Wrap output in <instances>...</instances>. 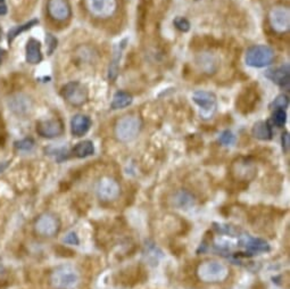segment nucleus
I'll return each instance as SVG.
<instances>
[{"instance_id":"5701e85b","label":"nucleus","mask_w":290,"mask_h":289,"mask_svg":"<svg viewBox=\"0 0 290 289\" xmlns=\"http://www.w3.org/2000/svg\"><path fill=\"white\" fill-rule=\"evenodd\" d=\"M126 42V40H124L123 42L119 43V46L116 47V49L114 51V56H113V61L109 65V70H108V79L111 81H114L115 78L118 77V72H119V62L120 58H121V54L122 50L124 48V43Z\"/></svg>"},{"instance_id":"9b49d317","label":"nucleus","mask_w":290,"mask_h":289,"mask_svg":"<svg viewBox=\"0 0 290 289\" xmlns=\"http://www.w3.org/2000/svg\"><path fill=\"white\" fill-rule=\"evenodd\" d=\"M121 188L118 181L112 178H103L98 182L97 195L101 201L112 202L115 201L120 196Z\"/></svg>"},{"instance_id":"2eb2a0df","label":"nucleus","mask_w":290,"mask_h":289,"mask_svg":"<svg viewBox=\"0 0 290 289\" xmlns=\"http://www.w3.org/2000/svg\"><path fill=\"white\" fill-rule=\"evenodd\" d=\"M9 110L16 115H26L32 110V100L24 93H15L8 99Z\"/></svg>"},{"instance_id":"7c9ffc66","label":"nucleus","mask_w":290,"mask_h":289,"mask_svg":"<svg viewBox=\"0 0 290 289\" xmlns=\"http://www.w3.org/2000/svg\"><path fill=\"white\" fill-rule=\"evenodd\" d=\"M33 146H35V141H33L31 138H25L23 139V140L15 142V148H16L17 151H23V152L31 151Z\"/></svg>"},{"instance_id":"9d476101","label":"nucleus","mask_w":290,"mask_h":289,"mask_svg":"<svg viewBox=\"0 0 290 289\" xmlns=\"http://www.w3.org/2000/svg\"><path fill=\"white\" fill-rule=\"evenodd\" d=\"M238 246L242 247L248 254L267 253L271 250L269 243L261 238H256L248 234H242L238 237Z\"/></svg>"},{"instance_id":"dca6fc26","label":"nucleus","mask_w":290,"mask_h":289,"mask_svg":"<svg viewBox=\"0 0 290 289\" xmlns=\"http://www.w3.org/2000/svg\"><path fill=\"white\" fill-rule=\"evenodd\" d=\"M196 63H197L199 70L203 73L207 74V76L215 74L218 70V65H220L218 58L209 51H204L198 54L197 57H196Z\"/></svg>"},{"instance_id":"393cba45","label":"nucleus","mask_w":290,"mask_h":289,"mask_svg":"<svg viewBox=\"0 0 290 289\" xmlns=\"http://www.w3.org/2000/svg\"><path fill=\"white\" fill-rule=\"evenodd\" d=\"M95 153V146H93L92 141L84 140L77 144V146L73 148V154L79 159H84Z\"/></svg>"},{"instance_id":"39448f33","label":"nucleus","mask_w":290,"mask_h":289,"mask_svg":"<svg viewBox=\"0 0 290 289\" xmlns=\"http://www.w3.org/2000/svg\"><path fill=\"white\" fill-rule=\"evenodd\" d=\"M61 229L58 217L52 213H43L38 217L35 223V230L41 237H54Z\"/></svg>"},{"instance_id":"f257e3e1","label":"nucleus","mask_w":290,"mask_h":289,"mask_svg":"<svg viewBox=\"0 0 290 289\" xmlns=\"http://www.w3.org/2000/svg\"><path fill=\"white\" fill-rule=\"evenodd\" d=\"M49 280L54 289H75L80 283V275L72 265H59L52 270Z\"/></svg>"},{"instance_id":"473e14b6","label":"nucleus","mask_w":290,"mask_h":289,"mask_svg":"<svg viewBox=\"0 0 290 289\" xmlns=\"http://www.w3.org/2000/svg\"><path fill=\"white\" fill-rule=\"evenodd\" d=\"M173 24L175 25V28L180 30L181 32H188L190 30V23L187 18H184L182 16H178L174 18L173 21Z\"/></svg>"},{"instance_id":"72a5a7b5","label":"nucleus","mask_w":290,"mask_h":289,"mask_svg":"<svg viewBox=\"0 0 290 289\" xmlns=\"http://www.w3.org/2000/svg\"><path fill=\"white\" fill-rule=\"evenodd\" d=\"M46 43H47V54L51 55L56 48H57V39H56L52 35H50V33H47Z\"/></svg>"},{"instance_id":"f704fd0d","label":"nucleus","mask_w":290,"mask_h":289,"mask_svg":"<svg viewBox=\"0 0 290 289\" xmlns=\"http://www.w3.org/2000/svg\"><path fill=\"white\" fill-rule=\"evenodd\" d=\"M63 242L65 244H69V245H74V246H78L79 244H80V240H79L78 235L75 234L74 231L69 232V234L65 236V238L63 239Z\"/></svg>"},{"instance_id":"a211bd4d","label":"nucleus","mask_w":290,"mask_h":289,"mask_svg":"<svg viewBox=\"0 0 290 289\" xmlns=\"http://www.w3.org/2000/svg\"><path fill=\"white\" fill-rule=\"evenodd\" d=\"M91 126V120L89 116L78 114L71 120V132L74 137H82L88 132Z\"/></svg>"},{"instance_id":"cd10ccee","label":"nucleus","mask_w":290,"mask_h":289,"mask_svg":"<svg viewBox=\"0 0 290 289\" xmlns=\"http://www.w3.org/2000/svg\"><path fill=\"white\" fill-rule=\"evenodd\" d=\"M78 55L80 57L81 62H95V58L97 57V52L93 50V48L90 47H80L78 49Z\"/></svg>"},{"instance_id":"0eeeda50","label":"nucleus","mask_w":290,"mask_h":289,"mask_svg":"<svg viewBox=\"0 0 290 289\" xmlns=\"http://www.w3.org/2000/svg\"><path fill=\"white\" fill-rule=\"evenodd\" d=\"M62 95L64 99L73 106H82L88 101V89L77 81L69 82L64 85Z\"/></svg>"},{"instance_id":"7ed1b4c3","label":"nucleus","mask_w":290,"mask_h":289,"mask_svg":"<svg viewBox=\"0 0 290 289\" xmlns=\"http://www.w3.org/2000/svg\"><path fill=\"white\" fill-rule=\"evenodd\" d=\"M142 126L141 120L138 116L126 115L123 116L115 124V136L122 142H130L134 140L140 133Z\"/></svg>"},{"instance_id":"a878e982","label":"nucleus","mask_w":290,"mask_h":289,"mask_svg":"<svg viewBox=\"0 0 290 289\" xmlns=\"http://www.w3.org/2000/svg\"><path fill=\"white\" fill-rule=\"evenodd\" d=\"M38 23H39V21L32 20V21H30V22H28V23H25V24H23V25L14 26V28L10 29V30H9V32H8V42H9V43H12L13 41H14V39L16 38L17 36H20L22 32L26 31V30L31 29L32 26H35V25L38 24Z\"/></svg>"},{"instance_id":"c756f323","label":"nucleus","mask_w":290,"mask_h":289,"mask_svg":"<svg viewBox=\"0 0 290 289\" xmlns=\"http://www.w3.org/2000/svg\"><path fill=\"white\" fill-rule=\"evenodd\" d=\"M218 142L223 146H232L235 145L236 142V137L231 131L225 130L220 134V137H218Z\"/></svg>"},{"instance_id":"bb28decb","label":"nucleus","mask_w":290,"mask_h":289,"mask_svg":"<svg viewBox=\"0 0 290 289\" xmlns=\"http://www.w3.org/2000/svg\"><path fill=\"white\" fill-rule=\"evenodd\" d=\"M214 229L217 232H220L222 235H228L230 237H239V235L242 234L240 230L235 226L227 223H213Z\"/></svg>"},{"instance_id":"c9c22d12","label":"nucleus","mask_w":290,"mask_h":289,"mask_svg":"<svg viewBox=\"0 0 290 289\" xmlns=\"http://www.w3.org/2000/svg\"><path fill=\"white\" fill-rule=\"evenodd\" d=\"M289 147H290V137H289V132H285L282 134V148H284L285 153L289 152Z\"/></svg>"},{"instance_id":"4c0bfd02","label":"nucleus","mask_w":290,"mask_h":289,"mask_svg":"<svg viewBox=\"0 0 290 289\" xmlns=\"http://www.w3.org/2000/svg\"><path fill=\"white\" fill-rule=\"evenodd\" d=\"M1 61H2V50L0 49V65H1Z\"/></svg>"},{"instance_id":"ea45409f","label":"nucleus","mask_w":290,"mask_h":289,"mask_svg":"<svg viewBox=\"0 0 290 289\" xmlns=\"http://www.w3.org/2000/svg\"><path fill=\"white\" fill-rule=\"evenodd\" d=\"M0 36H1V30H0ZM0 38H1V37H0Z\"/></svg>"},{"instance_id":"423d86ee","label":"nucleus","mask_w":290,"mask_h":289,"mask_svg":"<svg viewBox=\"0 0 290 289\" xmlns=\"http://www.w3.org/2000/svg\"><path fill=\"white\" fill-rule=\"evenodd\" d=\"M193 99L198 105L199 114H201L202 119L209 120L215 114L217 101L214 93L204 91V90H198L193 95Z\"/></svg>"},{"instance_id":"f03ea898","label":"nucleus","mask_w":290,"mask_h":289,"mask_svg":"<svg viewBox=\"0 0 290 289\" xmlns=\"http://www.w3.org/2000/svg\"><path fill=\"white\" fill-rule=\"evenodd\" d=\"M197 276L203 283H222L229 277V269L221 262L205 261L198 265Z\"/></svg>"},{"instance_id":"aec40b11","label":"nucleus","mask_w":290,"mask_h":289,"mask_svg":"<svg viewBox=\"0 0 290 289\" xmlns=\"http://www.w3.org/2000/svg\"><path fill=\"white\" fill-rule=\"evenodd\" d=\"M25 58L26 62L32 64V65H36V64H39L42 61V54H41V44L38 40L31 38L28 43H26L25 48Z\"/></svg>"},{"instance_id":"f8f14e48","label":"nucleus","mask_w":290,"mask_h":289,"mask_svg":"<svg viewBox=\"0 0 290 289\" xmlns=\"http://www.w3.org/2000/svg\"><path fill=\"white\" fill-rule=\"evenodd\" d=\"M37 132L42 138H57L63 134L64 125L61 120L58 119L43 120V121H39L37 123Z\"/></svg>"},{"instance_id":"2f4dec72","label":"nucleus","mask_w":290,"mask_h":289,"mask_svg":"<svg viewBox=\"0 0 290 289\" xmlns=\"http://www.w3.org/2000/svg\"><path fill=\"white\" fill-rule=\"evenodd\" d=\"M289 105V98L287 95L278 96L271 105V107H274V110H285Z\"/></svg>"},{"instance_id":"f3484780","label":"nucleus","mask_w":290,"mask_h":289,"mask_svg":"<svg viewBox=\"0 0 290 289\" xmlns=\"http://www.w3.org/2000/svg\"><path fill=\"white\" fill-rule=\"evenodd\" d=\"M265 77L270 79L273 83L280 85L281 88H289L290 84V69L288 64L279 66L274 70H269L265 73Z\"/></svg>"},{"instance_id":"e433bc0d","label":"nucleus","mask_w":290,"mask_h":289,"mask_svg":"<svg viewBox=\"0 0 290 289\" xmlns=\"http://www.w3.org/2000/svg\"><path fill=\"white\" fill-rule=\"evenodd\" d=\"M8 165H9V162H0V174H1L7 167H8Z\"/></svg>"},{"instance_id":"1a4fd4ad","label":"nucleus","mask_w":290,"mask_h":289,"mask_svg":"<svg viewBox=\"0 0 290 289\" xmlns=\"http://www.w3.org/2000/svg\"><path fill=\"white\" fill-rule=\"evenodd\" d=\"M88 12L97 18H108L118 9V0H85Z\"/></svg>"},{"instance_id":"4468645a","label":"nucleus","mask_w":290,"mask_h":289,"mask_svg":"<svg viewBox=\"0 0 290 289\" xmlns=\"http://www.w3.org/2000/svg\"><path fill=\"white\" fill-rule=\"evenodd\" d=\"M231 170L235 178L247 180V181L254 179L255 175L257 174V168H256L255 164L247 159H239L233 162Z\"/></svg>"},{"instance_id":"c85d7f7f","label":"nucleus","mask_w":290,"mask_h":289,"mask_svg":"<svg viewBox=\"0 0 290 289\" xmlns=\"http://www.w3.org/2000/svg\"><path fill=\"white\" fill-rule=\"evenodd\" d=\"M286 120H287V114L285 110H274L272 115L273 124L278 127H282L285 125Z\"/></svg>"},{"instance_id":"4be33fe9","label":"nucleus","mask_w":290,"mask_h":289,"mask_svg":"<svg viewBox=\"0 0 290 289\" xmlns=\"http://www.w3.org/2000/svg\"><path fill=\"white\" fill-rule=\"evenodd\" d=\"M132 96L129 95V93L124 91H119L116 92L114 97H113L111 108L112 110H121V108H125L129 106V105L132 104Z\"/></svg>"},{"instance_id":"6e6552de","label":"nucleus","mask_w":290,"mask_h":289,"mask_svg":"<svg viewBox=\"0 0 290 289\" xmlns=\"http://www.w3.org/2000/svg\"><path fill=\"white\" fill-rule=\"evenodd\" d=\"M269 22L277 33H286L290 29V10L288 7L276 6L270 10Z\"/></svg>"},{"instance_id":"20e7f679","label":"nucleus","mask_w":290,"mask_h":289,"mask_svg":"<svg viewBox=\"0 0 290 289\" xmlns=\"http://www.w3.org/2000/svg\"><path fill=\"white\" fill-rule=\"evenodd\" d=\"M274 51L269 46H253L246 52V63L251 67H264L274 61Z\"/></svg>"},{"instance_id":"58836bf2","label":"nucleus","mask_w":290,"mask_h":289,"mask_svg":"<svg viewBox=\"0 0 290 289\" xmlns=\"http://www.w3.org/2000/svg\"><path fill=\"white\" fill-rule=\"evenodd\" d=\"M3 1H5V0H0V5H2V3H5Z\"/></svg>"},{"instance_id":"412c9836","label":"nucleus","mask_w":290,"mask_h":289,"mask_svg":"<svg viewBox=\"0 0 290 289\" xmlns=\"http://www.w3.org/2000/svg\"><path fill=\"white\" fill-rule=\"evenodd\" d=\"M251 133L255 138L259 139V140H270L272 138V130H271V126L267 122L259 121L256 122L253 130H251Z\"/></svg>"},{"instance_id":"6ab92c4d","label":"nucleus","mask_w":290,"mask_h":289,"mask_svg":"<svg viewBox=\"0 0 290 289\" xmlns=\"http://www.w3.org/2000/svg\"><path fill=\"white\" fill-rule=\"evenodd\" d=\"M258 96L257 91L255 89H245V91L239 96L238 100H237V107H239V111L247 113L251 110H254L255 104L257 103Z\"/></svg>"},{"instance_id":"ddd939ff","label":"nucleus","mask_w":290,"mask_h":289,"mask_svg":"<svg viewBox=\"0 0 290 289\" xmlns=\"http://www.w3.org/2000/svg\"><path fill=\"white\" fill-rule=\"evenodd\" d=\"M47 12L52 20L57 22L69 20L71 14H72L71 6L67 0H48Z\"/></svg>"},{"instance_id":"b1692460","label":"nucleus","mask_w":290,"mask_h":289,"mask_svg":"<svg viewBox=\"0 0 290 289\" xmlns=\"http://www.w3.org/2000/svg\"><path fill=\"white\" fill-rule=\"evenodd\" d=\"M173 203L179 208H189L195 204V198L188 191L180 190L174 195Z\"/></svg>"}]
</instances>
